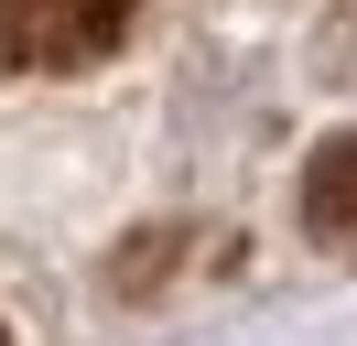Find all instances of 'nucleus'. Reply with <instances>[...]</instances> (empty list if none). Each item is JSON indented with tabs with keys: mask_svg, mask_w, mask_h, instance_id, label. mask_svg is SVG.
I'll return each instance as SVG.
<instances>
[{
	"mask_svg": "<svg viewBox=\"0 0 357 346\" xmlns=\"http://www.w3.org/2000/svg\"><path fill=\"white\" fill-rule=\"evenodd\" d=\"M303 227L325 238V249H357V130L314 141V163H303Z\"/></svg>",
	"mask_w": 357,
	"mask_h": 346,
	"instance_id": "f03ea898",
	"label": "nucleus"
},
{
	"mask_svg": "<svg viewBox=\"0 0 357 346\" xmlns=\"http://www.w3.org/2000/svg\"><path fill=\"white\" fill-rule=\"evenodd\" d=\"M141 0H0V76H76L119 54Z\"/></svg>",
	"mask_w": 357,
	"mask_h": 346,
	"instance_id": "f257e3e1",
	"label": "nucleus"
}]
</instances>
